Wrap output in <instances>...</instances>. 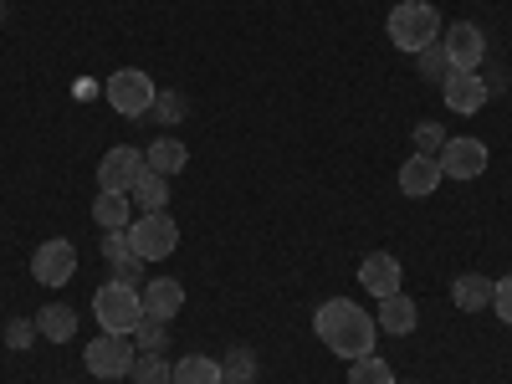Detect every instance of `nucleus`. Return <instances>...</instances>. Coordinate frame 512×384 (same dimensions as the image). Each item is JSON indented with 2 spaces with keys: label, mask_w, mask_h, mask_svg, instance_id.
<instances>
[{
  "label": "nucleus",
  "mask_w": 512,
  "mask_h": 384,
  "mask_svg": "<svg viewBox=\"0 0 512 384\" xmlns=\"http://www.w3.org/2000/svg\"><path fill=\"white\" fill-rule=\"evenodd\" d=\"M72 272H77V246L72 241L52 236V241H41L31 251V277L41 287H62V282H72Z\"/></svg>",
  "instance_id": "8"
},
{
  "label": "nucleus",
  "mask_w": 512,
  "mask_h": 384,
  "mask_svg": "<svg viewBox=\"0 0 512 384\" xmlns=\"http://www.w3.org/2000/svg\"><path fill=\"white\" fill-rule=\"evenodd\" d=\"M436 164L446 180H477V175H487V144L482 139H446Z\"/></svg>",
  "instance_id": "10"
},
{
  "label": "nucleus",
  "mask_w": 512,
  "mask_h": 384,
  "mask_svg": "<svg viewBox=\"0 0 512 384\" xmlns=\"http://www.w3.org/2000/svg\"><path fill=\"white\" fill-rule=\"evenodd\" d=\"M128 195H134V205H144V216H149V210H164V205H169V180L154 175V169H144Z\"/></svg>",
  "instance_id": "21"
},
{
  "label": "nucleus",
  "mask_w": 512,
  "mask_h": 384,
  "mask_svg": "<svg viewBox=\"0 0 512 384\" xmlns=\"http://www.w3.org/2000/svg\"><path fill=\"white\" fill-rule=\"evenodd\" d=\"M400 6H431V0H400Z\"/></svg>",
  "instance_id": "33"
},
{
  "label": "nucleus",
  "mask_w": 512,
  "mask_h": 384,
  "mask_svg": "<svg viewBox=\"0 0 512 384\" xmlns=\"http://www.w3.org/2000/svg\"><path fill=\"white\" fill-rule=\"evenodd\" d=\"M128 251H134V246H128V231H108L103 236V256H108V262H118V256H128Z\"/></svg>",
  "instance_id": "32"
},
{
  "label": "nucleus",
  "mask_w": 512,
  "mask_h": 384,
  "mask_svg": "<svg viewBox=\"0 0 512 384\" xmlns=\"http://www.w3.org/2000/svg\"><path fill=\"white\" fill-rule=\"evenodd\" d=\"M492 292H497V282L482 277V272H466V277L451 282V297H456V308H461V313H482V308H492Z\"/></svg>",
  "instance_id": "16"
},
{
  "label": "nucleus",
  "mask_w": 512,
  "mask_h": 384,
  "mask_svg": "<svg viewBox=\"0 0 512 384\" xmlns=\"http://www.w3.org/2000/svg\"><path fill=\"white\" fill-rule=\"evenodd\" d=\"M175 384H221V364L210 354H185L175 364Z\"/></svg>",
  "instance_id": "20"
},
{
  "label": "nucleus",
  "mask_w": 512,
  "mask_h": 384,
  "mask_svg": "<svg viewBox=\"0 0 512 384\" xmlns=\"http://www.w3.org/2000/svg\"><path fill=\"white\" fill-rule=\"evenodd\" d=\"M492 313L512 328V272H507V277L497 282V292H492Z\"/></svg>",
  "instance_id": "30"
},
{
  "label": "nucleus",
  "mask_w": 512,
  "mask_h": 384,
  "mask_svg": "<svg viewBox=\"0 0 512 384\" xmlns=\"http://www.w3.org/2000/svg\"><path fill=\"white\" fill-rule=\"evenodd\" d=\"M441 164L431 159V154H410L405 164H400V195H410V200H425V195H436L441 190Z\"/></svg>",
  "instance_id": "13"
},
{
  "label": "nucleus",
  "mask_w": 512,
  "mask_h": 384,
  "mask_svg": "<svg viewBox=\"0 0 512 384\" xmlns=\"http://www.w3.org/2000/svg\"><path fill=\"white\" fill-rule=\"evenodd\" d=\"M164 338H169V323L144 318V323L134 328V349H144V354H164Z\"/></svg>",
  "instance_id": "26"
},
{
  "label": "nucleus",
  "mask_w": 512,
  "mask_h": 384,
  "mask_svg": "<svg viewBox=\"0 0 512 384\" xmlns=\"http://www.w3.org/2000/svg\"><path fill=\"white\" fill-rule=\"evenodd\" d=\"M93 318L103 323V333H128V338H134V328L144 323V297H139V287L108 277V282L93 292Z\"/></svg>",
  "instance_id": "2"
},
{
  "label": "nucleus",
  "mask_w": 512,
  "mask_h": 384,
  "mask_svg": "<svg viewBox=\"0 0 512 384\" xmlns=\"http://www.w3.org/2000/svg\"><path fill=\"white\" fill-rule=\"evenodd\" d=\"M400 256H390V251H369L364 262H359V287L369 292V297H395L400 292Z\"/></svg>",
  "instance_id": "11"
},
{
  "label": "nucleus",
  "mask_w": 512,
  "mask_h": 384,
  "mask_svg": "<svg viewBox=\"0 0 512 384\" xmlns=\"http://www.w3.org/2000/svg\"><path fill=\"white\" fill-rule=\"evenodd\" d=\"M128 216H134V200L118 195V190H98L93 195V221L103 231H128Z\"/></svg>",
  "instance_id": "17"
},
{
  "label": "nucleus",
  "mask_w": 512,
  "mask_h": 384,
  "mask_svg": "<svg viewBox=\"0 0 512 384\" xmlns=\"http://www.w3.org/2000/svg\"><path fill=\"white\" fill-rule=\"evenodd\" d=\"M441 98H446L451 113H482L492 93H487V82H482L477 72H451V77L441 82Z\"/></svg>",
  "instance_id": "12"
},
{
  "label": "nucleus",
  "mask_w": 512,
  "mask_h": 384,
  "mask_svg": "<svg viewBox=\"0 0 512 384\" xmlns=\"http://www.w3.org/2000/svg\"><path fill=\"white\" fill-rule=\"evenodd\" d=\"M441 16H436V6H395L390 11V41L400 52H425V47H436L441 41Z\"/></svg>",
  "instance_id": "3"
},
{
  "label": "nucleus",
  "mask_w": 512,
  "mask_h": 384,
  "mask_svg": "<svg viewBox=\"0 0 512 384\" xmlns=\"http://www.w3.org/2000/svg\"><path fill=\"white\" fill-rule=\"evenodd\" d=\"M134 384H175V364L164 354H139L134 359Z\"/></svg>",
  "instance_id": "23"
},
{
  "label": "nucleus",
  "mask_w": 512,
  "mask_h": 384,
  "mask_svg": "<svg viewBox=\"0 0 512 384\" xmlns=\"http://www.w3.org/2000/svg\"><path fill=\"white\" fill-rule=\"evenodd\" d=\"M349 384H400V379H395L390 359L364 354V359H354V364H349Z\"/></svg>",
  "instance_id": "22"
},
{
  "label": "nucleus",
  "mask_w": 512,
  "mask_h": 384,
  "mask_svg": "<svg viewBox=\"0 0 512 384\" xmlns=\"http://www.w3.org/2000/svg\"><path fill=\"white\" fill-rule=\"evenodd\" d=\"M108 103H113V113L118 118H149V108H154V82H149V72H139V67H118L113 77H108Z\"/></svg>",
  "instance_id": "5"
},
{
  "label": "nucleus",
  "mask_w": 512,
  "mask_h": 384,
  "mask_svg": "<svg viewBox=\"0 0 512 384\" xmlns=\"http://www.w3.org/2000/svg\"><path fill=\"white\" fill-rule=\"evenodd\" d=\"M144 169H149V164H144V149H134V144H113V149L103 154V164H98V190H118V195H128Z\"/></svg>",
  "instance_id": "9"
},
{
  "label": "nucleus",
  "mask_w": 512,
  "mask_h": 384,
  "mask_svg": "<svg viewBox=\"0 0 512 384\" xmlns=\"http://www.w3.org/2000/svg\"><path fill=\"white\" fill-rule=\"evenodd\" d=\"M313 333L323 338V349L338 354V359H364L374 354V338H379V323L349 303V297H328V303L313 313Z\"/></svg>",
  "instance_id": "1"
},
{
  "label": "nucleus",
  "mask_w": 512,
  "mask_h": 384,
  "mask_svg": "<svg viewBox=\"0 0 512 384\" xmlns=\"http://www.w3.org/2000/svg\"><path fill=\"white\" fill-rule=\"evenodd\" d=\"M149 118H159V123H180V118H185V98H180V93H159L154 108H149Z\"/></svg>",
  "instance_id": "28"
},
{
  "label": "nucleus",
  "mask_w": 512,
  "mask_h": 384,
  "mask_svg": "<svg viewBox=\"0 0 512 384\" xmlns=\"http://www.w3.org/2000/svg\"><path fill=\"white\" fill-rule=\"evenodd\" d=\"M441 149H446V128L441 123H420L415 128V154H431L436 159Z\"/></svg>",
  "instance_id": "27"
},
{
  "label": "nucleus",
  "mask_w": 512,
  "mask_h": 384,
  "mask_svg": "<svg viewBox=\"0 0 512 384\" xmlns=\"http://www.w3.org/2000/svg\"><path fill=\"white\" fill-rule=\"evenodd\" d=\"M134 359H139V349H134V338H128V333H103V338H93V344H88V354H82V364L93 369V379H123V374H134Z\"/></svg>",
  "instance_id": "6"
},
{
  "label": "nucleus",
  "mask_w": 512,
  "mask_h": 384,
  "mask_svg": "<svg viewBox=\"0 0 512 384\" xmlns=\"http://www.w3.org/2000/svg\"><path fill=\"white\" fill-rule=\"evenodd\" d=\"M415 72H420V82H436V88L451 77V62L441 52V41H436V47H425V52H415Z\"/></svg>",
  "instance_id": "25"
},
{
  "label": "nucleus",
  "mask_w": 512,
  "mask_h": 384,
  "mask_svg": "<svg viewBox=\"0 0 512 384\" xmlns=\"http://www.w3.org/2000/svg\"><path fill=\"white\" fill-rule=\"evenodd\" d=\"M0 21H6V6H0Z\"/></svg>",
  "instance_id": "35"
},
{
  "label": "nucleus",
  "mask_w": 512,
  "mask_h": 384,
  "mask_svg": "<svg viewBox=\"0 0 512 384\" xmlns=\"http://www.w3.org/2000/svg\"><path fill=\"white\" fill-rule=\"evenodd\" d=\"M128 246H134L139 262H164V256H175V246H180L175 216H164V210H149V216H139L134 226H128Z\"/></svg>",
  "instance_id": "4"
},
{
  "label": "nucleus",
  "mask_w": 512,
  "mask_h": 384,
  "mask_svg": "<svg viewBox=\"0 0 512 384\" xmlns=\"http://www.w3.org/2000/svg\"><path fill=\"white\" fill-rule=\"evenodd\" d=\"M139 297H144V318H159V323H169L185 308V287L175 277H149Z\"/></svg>",
  "instance_id": "14"
},
{
  "label": "nucleus",
  "mask_w": 512,
  "mask_h": 384,
  "mask_svg": "<svg viewBox=\"0 0 512 384\" xmlns=\"http://www.w3.org/2000/svg\"><path fill=\"white\" fill-rule=\"evenodd\" d=\"M98 384H118V379H98Z\"/></svg>",
  "instance_id": "34"
},
{
  "label": "nucleus",
  "mask_w": 512,
  "mask_h": 384,
  "mask_svg": "<svg viewBox=\"0 0 512 384\" xmlns=\"http://www.w3.org/2000/svg\"><path fill=\"white\" fill-rule=\"evenodd\" d=\"M379 333H395V338H405V333H415V323H420V308L410 303L405 292H395V297H379Z\"/></svg>",
  "instance_id": "15"
},
{
  "label": "nucleus",
  "mask_w": 512,
  "mask_h": 384,
  "mask_svg": "<svg viewBox=\"0 0 512 384\" xmlns=\"http://www.w3.org/2000/svg\"><path fill=\"white\" fill-rule=\"evenodd\" d=\"M185 159H190V149L180 144V139H159V144H149L144 149V164L154 169V175H180V169H185Z\"/></svg>",
  "instance_id": "19"
},
{
  "label": "nucleus",
  "mask_w": 512,
  "mask_h": 384,
  "mask_svg": "<svg viewBox=\"0 0 512 384\" xmlns=\"http://www.w3.org/2000/svg\"><path fill=\"white\" fill-rule=\"evenodd\" d=\"M31 338H36V318H16L11 333H6V344L11 349H31Z\"/></svg>",
  "instance_id": "31"
},
{
  "label": "nucleus",
  "mask_w": 512,
  "mask_h": 384,
  "mask_svg": "<svg viewBox=\"0 0 512 384\" xmlns=\"http://www.w3.org/2000/svg\"><path fill=\"white\" fill-rule=\"evenodd\" d=\"M256 379V349H231L221 364V384H251Z\"/></svg>",
  "instance_id": "24"
},
{
  "label": "nucleus",
  "mask_w": 512,
  "mask_h": 384,
  "mask_svg": "<svg viewBox=\"0 0 512 384\" xmlns=\"http://www.w3.org/2000/svg\"><path fill=\"white\" fill-rule=\"evenodd\" d=\"M108 267H113V282H128V287H134V277H144L149 262H139V256L128 251V256H118V262H108Z\"/></svg>",
  "instance_id": "29"
},
{
  "label": "nucleus",
  "mask_w": 512,
  "mask_h": 384,
  "mask_svg": "<svg viewBox=\"0 0 512 384\" xmlns=\"http://www.w3.org/2000/svg\"><path fill=\"white\" fill-rule=\"evenodd\" d=\"M36 333L52 338V344H67V338L77 333V313L67 303H47V308L36 313Z\"/></svg>",
  "instance_id": "18"
},
{
  "label": "nucleus",
  "mask_w": 512,
  "mask_h": 384,
  "mask_svg": "<svg viewBox=\"0 0 512 384\" xmlns=\"http://www.w3.org/2000/svg\"><path fill=\"white\" fill-rule=\"evenodd\" d=\"M441 52H446L451 72H477L482 57H487V36H482L477 21H456V26L441 31Z\"/></svg>",
  "instance_id": "7"
}]
</instances>
